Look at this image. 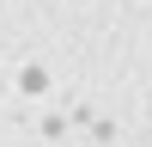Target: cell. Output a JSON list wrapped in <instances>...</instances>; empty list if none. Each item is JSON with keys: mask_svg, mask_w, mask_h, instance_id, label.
<instances>
[]
</instances>
